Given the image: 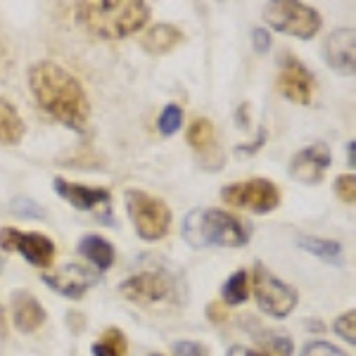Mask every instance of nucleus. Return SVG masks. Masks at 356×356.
I'll return each instance as SVG.
<instances>
[{
  "label": "nucleus",
  "mask_w": 356,
  "mask_h": 356,
  "mask_svg": "<svg viewBox=\"0 0 356 356\" xmlns=\"http://www.w3.org/2000/svg\"><path fill=\"white\" fill-rule=\"evenodd\" d=\"M264 19L275 31L290 33V36L300 38V41H312L318 33L321 24H323L318 10L312 8V5L297 3V0H275V3H268L266 10H264Z\"/></svg>",
  "instance_id": "obj_5"
},
{
  "label": "nucleus",
  "mask_w": 356,
  "mask_h": 356,
  "mask_svg": "<svg viewBox=\"0 0 356 356\" xmlns=\"http://www.w3.org/2000/svg\"><path fill=\"white\" fill-rule=\"evenodd\" d=\"M79 254L86 257L97 271L112 268L114 259H117V252H114L112 243H107L100 235H83V238L79 240Z\"/></svg>",
  "instance_id": "obj_17"
},
{
  "label": "nucleus",
  "mask_w": 356,
  "mask_h": 356,
  "mask_svg": "<svg viewBox=\"0 0 356 356\" xmlns=\"http://www.w3.org/2000/svg\"><path fill=\"white\" fill-rule=\"evenodd\" d=\"M13 321L19 332H36L45 323V309L31 292L17 290L13 295Z\"/></svg>",
  "instance_id": "obj_15"
},
{
  "label": "nucleus",
  "mask_w": 356,
  "mask_h": 356,
  "mask_svg": "<svg viewBox=\"0 0 356 356\" xmlns=\"http://www.w3.org/2000/svg\"><path fill=\"white\" fill-rule=\"evenodd\" d=\"M335 195L347 204H354L356 200V178L354 174H342L335 178Z\"/></svg>",
  "instance_id": "obj_25"
},
{
  "label": "nucleus",
  "mask_w": 356,
  "mask_h": 356,
  "mask_svg": "<svg viewBox=\"0 0 356 356\" xmlns=\"http://www.w3.org/2000/svg\"><path fill=\"white\" fill-rule=\"evenodd\" d=\"M0 250L19 252V254L36 268H50L55 261V243L48 235L19 231V228H13V226L0 228Z\"/></svg>",
  "instance_id": "obj_8"
},
{
  "label": "nucleus",
  "mask_w": 356,
  "mask_h": 356,
  "mask_svg": "<svg viewBox=\"0 0 356 356\" xmlns=\"http://www.w3.org/2000/svg\"><path fill=\"white\" fill-rule=\"evenodd\" d=\"M76 22L105 41L134 36L150 22V5L143 0H93L76 5Z\"/></svg>",
  "instance_id": "obj_2"
},
{
  "label": "nucleus",
  "mask_w": 356,
  "mask_h": 356,
  "mask_svg": "<svg viewBox=\"0 0 356 356\" xmlns=\"http://www.w3.org/2000/svg\"><path fill=\"white\" fill-rule=\"evenodd\" d=\"M332 157L325 143H314V145L304 147L292 157L290 162V176L300 183H321L323 174L330 169Z\"/></svg>",
  "instance_id": "obj_11"
},
{
  "label": "nucleus",
  "mask_w": 356,
  "mask_h": 356,
  "mask_svg": "<svg viewBox=\"0 0 356 356\" xmlns=\"http://www.w3.org/2000/svg\"><path fill=\"white\" fill-rule=\"evenodd\" d=\"M55 193L60 195L62 200H67L74 209L79 211H95V214H102L110 219L112 216V193L107 188H90V186H81V183H72L65 181V178H55L53 181Z\"/></svg>",
  "instance_id": "obj_9"
},
{
  "label": "nucleus",
  "mask_w": 356,
  "mask_h": 356,
  "mask_svg": "<svg viewBox=\"0 0 356 356\" xmlns=\"http://www.w3.org/2000/svg\"><path fill=\"white\" fill-rule=\"evenodd\" d=\"M181 124H183V110H181V105H176V102H169V105L164 107L162 114H159V119H157V129H159V134L162 136H174L178 129H181Z\"/></svg>",
  "instance_id": "obj_23"
},
{
  "label": "nucleus",
  "mask_w": 356,
  "mask_h": 356,
  "mask_svg": "<svg viewBox=\"0 0 356 356\" xmlns=\"http://www.w3.org/2000/svg\"><path fill=\"white\" fill-rule=\"evenodd\" d=\"M354 147H356V145H354V140H352V143H349V164H352V166L356 164V152H354Z\"/></svg>",
  "instance_id": "obj_31"
},
{
  "label": "nucleus",
  "mask_w": 356,
  "mask_h": 356,
  "mask_svg": "<svg viewBox=\"0 0 356 356\" xmlns=\"http://www.w3.org/2000/svg\"><path fill=\"white\" fill-rule=\"evenodd\" d=\"M90 349H93V356H126L129 342H126L124 332L119 328H107Z\"/></svg>",
  "instance_id": "obj_21"
},
{
  "label": "nucleus",
  "mask_w": 356,
  "mask_h": 356,
  "mask_svg": "<svg viewBox=\"0 0 356 356\" xmlns=\"http://www.w3.org/2000/svg\"><path fill=\"white\" fill-rule=\"evenodd\" d=\"M335 332L342 337V340H347L349 347H354L356 344V312L354 309L347 314H342L340 318L335 321Z\"/></svg>",
  "instance_id": "obj_24"
},
{
  "label": "nucleus",
  "mask_w": 356,
  "mask_h": 356,
  "mask_svg": "<svg viewBox=\"0 0 356 356\" xmlns=\"http://www.w3.org/2000/svg\"><path fill=\"white\" fill-rule=\"evenodd\" d=\"M300 247L307 252H312L318 259L337 264L342 257V245L328 238H300Z\"/></svg>",
  "instance_id": "obj_22"
},
{
  "label": "nucleus",
  "mask_w": 356,
  "mask_h": 356,
  "mask_svg": "<svg viewBox=\"0 0 356 356\" xmlns=\"http://www.w3.org/2000/svg\"><path fill=\"white\" fill-rule=\"evenodd\" d=\"M302 356H347V352H342L340 347L330 342H323V340H314L304 347Z\"/></svg>",
  "instance_id": "obj_26"
},
{
  "label": "nucleus",
  "mask_w": 356,
  "mask_h": 356,
  "mask_svg": "<svg viewBox=\"0 0 356 356\" xmlns=\"http://www.w3.org/2000/svg\"><path fill=\"white\" fill-rule=\"evenodd\" d=\"M252 290H254L257 307L271 318H285L295 312L300 295L292 285L283 283L278 275H273L264 264H254V271L250 275Z\"/></svg>",
  "instance_id": "obj_6"
},
{
  "label": "nucleus",
  "mask_w": 356,
  "mask_h": 356,
  "mask_svg": "<svg viewBox=\"0 0 356 356\" xmlns=\"http://www.w3.org/2000/svg\"><path fill=\"white\" fill-rule=\"evenodd\" d=\"M252 45H254L257 53L264 55L271 48V33H268L266 29H252Z\"/></svg>",
  "instance_id": "obj_29"
},
{
  "label": "nucleus",
  "mask_w": 356,
  "mask_h": 356,
  "mask_svg": "<svg viewBox=\"0 0 356 356\" xmlns=\"http://www.w3.org/2000/svg\"><path fill=\"white\" fill-rule=\"evenodd\" d=\"M325 60L340 74H354V29H335L325 41Z\"/></svg>",
  "instance_id": "obj_14"
},
{
  "label": "nucleus",
  "mask_w": 356,
  "mask_h": 356,
  "mask_svg": "<svg viewBox=\"0 0 356 356\" xmlns=\"http://www.w3.org/2000/svg\"><path fill=\"white\" fill-rule=\"evenodd\" d=\"M126 211H129L131 221L136 226V233L147 243L162 240L171 228V209L166 207L162 197L138 191V188H129L124 193Z\"/></svg>",
  "instance_id": "obj_4"
},
{
  "label": "nucleus",
  "mask_w": 356,
  "mask_h": 356,
  "mask_svg": "<svg viewBox=\"0 0 356 356\" xmlns=\"http://www.w3.org/2000/svg\"><path fill=\"white\" fill-rule=\"evenodd\" d=\"M207 318L211 321V323H223V321L228 318L226 309H223L221 302H211L209 307H207Z\"/></svg>",
  "instance_id": "obj_30"
},
{
  "label": "nucleus",
  "mask_w": 356,
  "mask_h": 356,
  "mask_svg": "<svg viewBox=\"0 0 356 356\" xmlns=\"http://www.w3.org/2000/svg\"><path fill=\"white\" fill-rule=\"evenodd\" d=\"M292 349H295V344L290 337H273L271 342H266L261 356H292Z\"/></svg>",
  "instance_id": "obj_27"
},
{
  "label": "nucleus",
  "mask_w": 356,
  "mask_h": 356,
  "mask_svg": "<svg viewBox=\"0 0 356 356\" xmlns=\"http://www.w3.org/2000/svg\"><path fill=\"white\" fill-rule=\"evenodd\" d=\"M221 300L223 304H228V307H240V304H245L250 300V273L243 271V268L235 271L231 278L223 283Z\"/></svg>",
  "instance_id": "obj_19"
},
{
  "label": "nucleus",
  "mask_w": 356,
  "mask_h": 356,
  "mask_svg": "<svg viewBox=\"0 0 356 356\" xmlns=\"http://www.w3.org/2000/svg\"><path fill=\"white\" fill-rule=\"evenodd\" d=\"M119 292L126 297L129 302L136 304H154V302H164L171 297L174 292V285L166 278L164 273H154V271H145V273H136L131 278H126L122 285H119Z\"/></svg>",
  "instance_id": "obj_10"
},
{
  "label": "nucleus",
  "mask_w": 356,
  "mask_h": 356,
  "mask_svg": "<svg viewBox=\"0 0 356 356\" xmlns=\"http://www.w3.org/2000/svg\"><path fill=\"white\" fill-rule=\"evenodd\" d=\"M152 356H159V354H152Z\"/></svg>",
  "instance_id": "obj_34"
},
{
  "label": "nucleus",
  "mask_w": 356,
  "mask_h": 356,
  "mask_svg": "<svg viewBox=\"0 0 356 356\" xmlns=\"http://www.w3.org/2000/svg\"><path fill=\"white\" fill-rule=\"evenodd\" d=\"M188 143H191L193 150L197 152H207L216 145V129L209 119L200 117L188 126Z\"/></svg>",
  "instance_id": "obj_20"
},
{
  "label": "nucleus",
  "mask_w": 356,
  "mask_h": 356,
  "mask_svg": "<svg viewBox=\"0 0 356 356\" xmlns=\"http://www.w3.org/2000/svg\"><path fill=\"white\" fill-rule=\"evenodd\" d=\"M176 356H209V349L202 342H191V340H181L174 344Z\"/></svg>",
  "instance_id": "obj_28"
},
{
  "label": "nucleus",
  "mask_w": 356,
  "mask_h": 356,
  "mask_svg": "<svg viewBox=\"0 0 356 356\" xmlns=\"http://www.w3.org/2000/svg\"><path fill=\"white\" fill-rule=\"evenodd\" d=\"M278 90L280 95H285L297 105H309L314 97V76L302 62L290 57L288 65L283 67V72L278 76Z\"/></svg>",
  "instance_id": "obj_13"
},
{
  "label": "nucleus",
  "mask_w": 356,
  "mask_h": 356,
  "mask_svg": "<svg viewBox=\"0 0 356 356\" xmlns=\"http://www.w3.org/2000/svg\"><path fill=\"white\" fill-rule=\"evenodd\" d=\"M183 41H186V36H183V31L174 24H154L147 29L145 33L140 36V45L145 53L150 55H166L171 53L174 48H178Z\"/></svg>",
  "instance_id": "obj_16"
},
{
  "label": "nucleus",
  "mask_w": 356,
  "mask_h": 356,
  "mask_svg": "<svg viewBox=\"0 0 356 356\" xmlns=\"http://www.w3.org/2000/svg\"><path fill=\"white\" fill-rule=\"evenodd\" d=\"M29 86L38 107L48 112L55 122L67 129L83 134L88 129L90 102L83 83L69 69L57 62L43 60L29 69Z\"/></svg>",
  "instance_id": "obj_1"
},
{
  "label": "nucleus",
  "mask_w": 356,
  "mask_h": 356,
  "mask_svg": "<svg viewBox=\"0 0 356 356\" xmlns=\"http://www.w3.org/2000/svg\"><path fill=\"white\" fill-rule=\"evenodd\" d=\"M252 226L231 211L195 209L183 221V238L191 247H245L250 243Z\"/></svg>",
  "instance_id": "obj_3"
},
{
  "label": "nucleus",
  "mask_w": 356,
  "mask_h": 356,
  "mask_svg": "<svg viewBox=\"0 0 356 356\" xmlns=\"http://www.w3.org/2000/svg\"><path fill=\"white\" fill-rule=\"evenodd\" d=\"M221 200L238 209L252 211V214H268L280 204V191L266 178H250L221 191Z\"/></svg>",
  "instance_id": "obj_7"
},
{
  "label": "nucleus",
  "mask_w": 356,
  "mask_h": 356,
  "mask_svg": "<svg viewBox=\"0 0 356 356\" xmlns=\"http://www.w3.org/2000/svg\"><path fill=\"white\" fill-rule=\"evenodd\" d=\"M0 268H3V261H0Z\"/></svg>",
  "instance_id": "obj_33"
},
{
  "label": "nucleus",
  "mask_w": 356,
  "mask_h": 356,
  "mask_svg": "<svg viewBox=\"0 0 356 356\" xmlns=\"http://www.w3.org/2000/svg\"><path fill=\"white\" fill-rule=\"evenodd\" d=\"M26 126L24 119L19 117L17 107L10 100L0 97V143L5 145H17V143L24 138Z\"/></svg>",
  "instance_id": "obj_18"
},
{
  "label": "nucleus",
  "mask_w": 356,
  "mask_h": 356,
  "mask_svg": "<svg viewBox=\"0 0 356 356\" xmlns=\"http://www.w3.org/2000/svg\"><path fill=\"white\" fill-rule=\"evenodd\" d=\"M243 356H261V352H243Z\"/></svg>",
  "instance_id": "obj_32"
},
{
  "label": "nucleus",
  "mask_w": 356,
  "mask_h": 356,
  "mask_svg": "<svg viewBox=\"0 0 356 356\" xmlns=\"http://www.w3.org/2000/svg\"><path fill=\"white\" fill-rule=\"evenodd\" d=\"M45 285H50L55 292L69 297V300H81V297L97 283V275L79 264H67L53 275H43Z\"/></svg>",
  "instance_id": "obj_12"
}]
</instances>
